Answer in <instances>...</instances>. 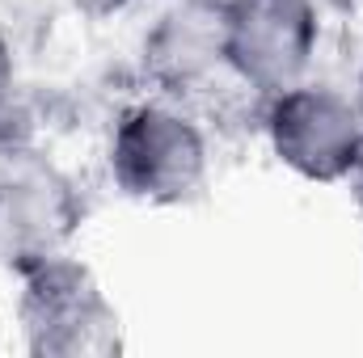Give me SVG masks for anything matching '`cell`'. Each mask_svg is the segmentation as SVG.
Segmentation results:
<instances>
[{"label": "cell", "mask_w": 363, "mask_h": 358, "mask_svg": "<svg viewBox=\"0 0 363 358\" xmlns=\"http://www.w3.org/2000/svg\"><path fill=\"white\" fill-rule=\"evenodd\" d=\"M17 114H21V105H17V59H13L9 38L0 34V139H21V131L13 127Z\"/></svg>", "instance_id": "obj_7"}, {"label": "cell", "mask_w": 363, "mask_h": 358, "mask_svg": "<svg viewBox=\"0 0 363 358\" xmlns=\"http://www.w3.org/2000/svg\"><path fill=\"white\" fill-rule=\"evenodd\" d=\"M220 42L228 76L274 97L313 76L321 8L317 0H220Z\"/></svg>", "instance_id": "obj_4"}, {"label": "cell", "mask_w": 363, "mask_h": 358, "mask_svg": "<svg viewBox=\"0 0 363 358\" xmlns=\"http://www.w3.org/2000/svg\"><path fill=\"white\" fill-rule=\"evenodd\" d=\"M114 185L144 207H182L211 178V144L194 114L174 101H135L118 114L106 148Z\"/></svg>", "instance_id": "obj_1"}, {"label": "cell", "mask_w": 363, "mask_h": 358, "mask_svg": "<svg viewBox=\"0 0 363 358\" xmlns=\"http://www.w3.org/2000/svg\"><path fill=\"white\" fill-rule=\"evenodd\" d=\"M144 64L165 93H182L199 85L211 72L224 68V42H220V0H186L169 8L144 38Z\"/></svg>", "instance_id": "obj_6"}, {"label": "cell", "mask_w": 363, "mask_h": 358, "mask_svg": "<svg viewBox=\"0 0 363 358\" xmlns=\"http://www.w3.org/2000/svg\"><path fill=\"white\" fill-rule=\"evenodd\" d=\"M262 131H267L271 156L304 181L338 185L363 169L359 97L321 85L313 76L267 97Z\"/></svg>", "instance_id": "obj_3"}, {"label": "cell", "mask_w": 363, "mask_h": 358, "mask_svg": "<svg viewBox=\"0 0 363 358\" xmlns=\"http://www.w3.org/2000/svg\"><path fill=\"white\" fill-rule=\"evenodd\" d=\"M77 13H85V17H118V13H131L135 4H144V0H68Z\"/></svg>", "instance_id": "obj_8"}, {"label": "cell", "mask_w": 363, "mask_h": 358, "mask_svg": "<svg viewBox=\"0 0 363 358\" xmlns=\"http://www.w3.org/2000/svg\"><path fill=\"white\" fill-rule=\"evenodd\" d=\"M81 202L68 173L26 135L0 139V262L13 270L64 253Z\"/></svg>", "instance_id": "obj_5"}, {"label": "cell", "mask_w": 363, "mask_h": 358, "mask_svg": "<svg viewBox=\"0 0 363 358\" xmlns=\"http://www.w3.org/2000/svg\"><path fill=\"white\" fill-rule=\"evenodd\" d=\"M359 105H363V68H359Z\"/></svg>", "instance_id": "obj_9"}, {"label": "cell", "mask_w": 363, "mask_h": 358, "mask_svg": "<svg viewBox=\"0 0 363 358\" xmlns=\"http://www.w3.org/2000/svg\"><path fill=\"white\" fill-rule=\"evenodd\" d=\"M17 329L30 354L106 358L123 350V321L93 270L68 253H47L17 270Z\"/></svg>", "instance_id": "obj_2"}]
</instances>
